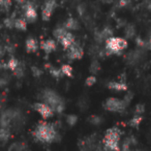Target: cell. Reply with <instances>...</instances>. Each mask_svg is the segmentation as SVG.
<instances>
[{"mask_svg": "<svg viewBox=\"0 0 151 151\" xmlns=\"http://www.w3.org/2000/svg\"><path fill=\"white\" fill-rule=\"evenodd\" d=\"M14 71H15V75H16V76H18V77H22V76H23V73H24L23 67H22L20 64H19V66H18L17 68H16Z\"/></svg>", "mask_w": 151, "mask_h": 151, "instance_id": "cell-31", "label": "cell"}, {"mask_svg": "<svg viewBox=\"0 0 151 151\" xmlns=\"http://www.w3.org/2000/svg\"><path fill=\"white\" fill-rule=\"evenodd\" d=\"M89 121L90 123H92L93 125H99V124L103 122V118L99 117V116H91L89 118Z\"/></svg>", "mask_w": 151, "mask_h": 151, "instance_id": "cell-25", "label": "cell"}, {"mask_svg": "<svg viewBox=\"0 0 151 151\" xmlns=\"http://www.w3.org/2000/svg\"><path fill=\"white\" fill-rule=\"evenodd\" d=\"M40 47H42V49L46 53H51L56 49V42H55L53 40H47L42 42Z\"/></svg>", "mask_w": 151, "mask_h": 151, "instance_id": "cell-12", "label": "cell"}, {"mask_svg": "<svg viewBox=\"0 0 151 151\" xmlns=\"http://www.w3.org/2000/svg\"><path fill=\"white\" fill-rule=\"evenodd\" d=\"M5 0H0V4H3V2H4Z\"/></svg>", "mask_w": 151, "mask_h": 151, "instance_id": "cell-36", "label": "cell"}, {"mask_svg": "<svg viewBox=\"0 0 151 151\" xmlns=\"http://www.w3.org/2000/svg\"><path fill=\"white\" fill-rule=\"evenodd\" d=\"M150 7H151V6H150Z\"/></svg>", "mask_w": 151, "mask_h": 151, "instance_id": "cell-39", "label": "cell"}, {"mask_svg": "<svg viewBox=\"0 0 151 151\" xmlns=\"http://www.w3.org/2000/svg\"><path fill=\"white\" fill-rule=\"evenodd\" d=\"M120 130L117 127L110 128L106 132L105 138L104 140H109V141H115V142H119L120 140Z\"/></svg>", "mask_w": 151, "mask_h": 151, "instance_id": "cell-9", "label": "cell"}, {"mask_svg": "<svg viewBox=\"0 0 151 151\" xmlns=\"http://www.w3.org/2000/svg\"><path fill=\"white\" fill-rule=\"evenodd\" d=\"M4 84H5V81H3L2 79L0 78V87L3 86V85H4Z\"/></svg>", "mask_w": 151, "mask_h": 151, "instance_id": "cell-35", "label": "cell"}, {"mask_svg": "<svg viewBox=\"0 0 151 151\" xmlns=\"http://www.w3.org/2000/svg\"><path fill=\"white\" fill-rule=\"evenodd\" d=\"M25 17L26 19L29 22H33L34 20L37 18V14H36V11L32 5L28 4L25 9Z\"/></svg>", "mask_w": 151, "mask_h": 151, "instance_id": "cell-11", "label": "cell"}, {"mask_svg": "<svg viewBox=\"0 0 151 151\" xmlns=\"http://www.w3.org/2000/svg\"><path fill=\"white\" fill-rule=\"evenodd\" d=\"M145 111V106L143 104H139L136 106V113L137 114H142Z\"/></svg>", "mask_w": 151, "mask_h": 151, "instance_id": "cell-30", "label": "cell"}, {"mask_svg": "<svg viewBox=\"0 0 151 151\" xmlns=\"http://www.w3.org/2000/svg\"><path fill=\"white\" fill-rule=\"evenodd\" d=\"M127 47V42L121 37H110L106 40L107 54H118Z\"/></svg>", "mask_w": 151, "mask_h": 151, "instance_id": "cell-3", "label": "cell"}, {"mask_svg": "<svg viewBox=\"0 0 151 151\" xmlns=\"http://www.w3.org/2000/svg\"><path fill=\"white\" fill-rule=\"evenodd\" d=\"M132 93H130V92H128L127 94L125 95V96H124V99H123V101H125L126 104H129L130 103V101H132Z\"/></svg>", "mask_w": 151, "mask_h": 151, "instance_id": "cell-32", "label": "cell"}, {"mask_svg": "<svg viewBox=\"0 0 151 151\" xmlns=\"http://www.w3.org/2000/svg\"><path fill=\"white\" fill-rule=\"evenodd\" d=\"M66 122L68 125L70 126H73L76 125V123L78 122V117L76 115H73V114H71V115H67L66 116Z\"/></svg>", "mask_w": 151, "mask_h": 151, "instance_id": "cell-23", "label": "cell"}, {"mask_svg": "<svg viewBox=\"0 0 151 151\" xmlns=\"http://www.w3.org/2000/svg\"><path fill=\"white\" fill-rule=\"evenodd\" d=\"M11 137V132L6 127L0 128V142H6Z\"/></svg>", "mask_w": 151, "mask_h": 151, "instance_id": "cell-17", "label": "cell"}, {"mask_svg": "<svg viewBox=\"0 0 151 151\" xmlns=\"http://www.w3.org/2000/svg\"><path fill=\"white\" fill-rule=\"evenodd\" d=\"M32 73H33V75L35 76V77H40L42 73V71L40 70V68H37V67H32Z\"/></svg>", "mask_w": 151, "mask_h": 151, "instance_id": "cell-33", "label": "cell"}, {"mask_svg": "<svg viewBox=\"0 0 151 151\" xmlns=\"http://www.w3.org/2000/svg\"><path fill=\"white\" fill-rule=\"evenodd\" d=\"M50 73L51 75L54 77V78H60V76H61V69H58V68H55V67H50Z\"/></svg>", "mask_w": 151, "mask_h": 151, "instance_id": "cell-26", "label": "cell"}, {"mask_svg": "<svg viewBox=\"0 0 151 151\" xmlns=\"http://www.w3.org/2000/svg\"><path fill=\"white\" fill-rule=\"evenodd\" d=\"M127 107V104L123 99H116V97H111L108 99L105 103V109L110 112H122Z\"/></svg>", "mask_w": 151, "mask_h": 151, "instance_id": "cell-4", "label": "cell"}, {"mask_svg": "<svg viewBox=\"0 0 151 151\" xmlns=\"http://www.w3.org/2000/svg\"><path fill=\"white\" fill-rule=\"evenodd\" d=\"M22 150H23V146L21 144H19V143L14 144L11 147V149H9V151H22Z\"/></svg>", "mask_w": 151, "mask_h": 151, "instance_id": "cell-29", "label": "cell"}, {"mask_svg": "<svg viewBox=\"0 0 151 151\" xmlns=\"http://www.w3.org/2000/svg\"><path fill=\"white\" fill-rule=\"evenodd\" d=\"M108 86H109V88L113 89V90H116V91H123L127 89L126 84L123 82H111L108 84Z\"/></svg>", "mask_w": 151, "mask_h": 151, "instance_id": "cell-14", "label": "cell"}, {"mask_svg": "<svg viewBox=\"0 0 151 151\" xmlns=\"http://www.w3.org/2000/svg\"><path fill=\"white\" fill-rule=\"evenodd\" d=\"M141 121H142V117H141L140 115H137V116H134V117H132V119H130L129 125L132 126V127H138V126L140 125Z\"/></svg>", "mask_w": 151, "mask_h": 151, "instance_id": "cell-22", "label": "cell"}, {"mask_svg": "<svg viewBox=\"0 0 151 151\" xmlns=\"http://www.w3.org/2000/svg\"><path fill=\"white\" fill-rule=\"evenodd\" d=\"M34 109L37 113L40 114L42 118L47 119V118H51L54 114V111L52 110V108L50 106H48L47 104L44 103H36L34 105Z\"/></svg>", "mask_w": 151, "mask_h": 151, "instance_id": "cell-5", "label": "cell"}, {"mask_svg": "<svg viewBox=\"0 0 151 151\" xmlns=\"http://www.w3.org/2000/svg\"><path fill=\"white\" fill-rule=\"evenodd\" d=\"M144 49H146V50H151V38H149L148 40H145Z\"/></svg>", "mask_w": 151, "mask_h": 151, "instance_id": "cell-34", "label": "cell"}, {"mask_svg": "<svg viewBox=\"0 0 151 151\" xmlns=\"http://www.w3.org/2000/svg\"><path fill=\"white\" fill-rule=\"evenodd\" d=\"M67 32V30H66V28H61V27H59V28H57V29H55V31H54V36L57 38L58 40H60L61 38L64 36V34Z\"/></svg>", "mask_w": 151, "mask_h": 151, "instance_id": "cell-19", "label": "cell"}, {"mask_svg": "<svg viewBox=\"0 0 151 151\" xmlns=\"http://www.w3.org/2000/svg\"><path fill=\"white\" fill-rule=\"evenodd\" d=\"M145 55V51L144 49H139V50H136V51H132V52L128 53L126 55V61H127L129 64H136L138 63L139 61H141L143 59Z\"/></svg>", "mask_w": 151, "mask_h": 151, "instance_id": "cell-6", "label": "cell"}, {"mask_svg": "<svg viewBox=\"0 0 151 151\" xmlns=\"http://www.w3.org/2000/svg\"><path fill=\"white\" fill-rule=\"evenodd\" d=\"M59 42H61V45L63 46V48L68 49L69 47H70L71 45L75 42V37H73V35L70 33V32L67 31L66 33L64 34V36H63V37L61 38Z\"/></svg>", "mask_w": 151, "mask_h": 151, "instance_id": "cell-10", "label": "cell"}, {"mask_svg": "<svg viewBox=\"0 0 151 151\" xmlns=\"http://www.w3.org/2000/svg\"><path fill=\"white\" fill-rule=\"evenodd\" d=\"M60 69H61L62 75L67 76V77H71V75H73V68H71L70 65L64 64V65H62V67H61Z\"/></svg>", "mask_w": 151, "mask_h": 151, "instance_id": "cell-21", "label": "cell"}, {"mask_svg": "<svg viewBox=\"0 0 151 151\" xmlns=\"http://www.w3.org/2000/svg\"><path fill=\"white\" fill-rule=\"evenodd\" d=\"M2 53H3V51H2V49H1V48H0V55H1V54H2Z\"/></svg>", "mask_w": 151, "mask_h": 151, "instance_id": "cell-37", "label": "cell"}, {"mask_svg": "<svg viewBox=\"0 0 151 151\" xmlns=\"http://www.w3.org/2000/svg\"><path fill=\"white\" fill-rule=\"evenodd\" d=\"M90 73H99V70H101V64H99V61H96V60H94V61H92V63L90 64Z\"/></svg>", "mask_w": 151, "mask_h": 151, "instance_id": "cell-20", "label": "cell"}, {"mask_svg": "<svg viewBox=\"0 0 151 151\" xmlns=\"http://www.w3.org/2000/svg\"><path fill=\"white\" fill-rule=\"evenodd\" d=\"M42 94V101H45V104L50 106V107L52 108L53 111H56V112H58V113H61V112L64 110V107H65L64 101H63L62 97L59 96L55 91L51 90V89H47V90H45Z\"/></svg>", "mask_w": 151, "mask_h": 151, "instance_id": "cell-2", "label": "cell"}, {"mask_svg": "<svg viewBox=\"0 0 151 151\" xmlns=\"http://www.w3.org/2000/svg\"><path fill=\"white\" fill-rule=\"evenodd\" d=\"M95 82H96V78H95L94 76H90V77H88V78L86 79L87 86H92V85H94Z\"/></svg>", "mask_w": 151, "mask_h": 151, "instance_id": "cell-28", "label": "cell"}, {"mask_svg": "<svg viewBox=\"0 0 151 151\" xmlns=\"http://www.w3.org/2000/svg\"><path fill=\"white\" fill-rule=\"evenodd\" d=\"M0 28H1V25H0Z\"/></svg>", "mask_w": 151, "mask_h": 151, "instance_id": "cell-38", "label": "cell"}, {"mask_svg": "<svg viewBox=\"0 0 151 151\" xmlns=\"http://www.w3.org/2000/svg\"><path fill=\"white\" fill-rule=\"evenodd\" d=\"M34 138L42 143H52L59 138L56 127L53 124L47 122H40L33 132Z\"/></svg>", "mask_w": 151, "mask_h": 151, "instance_id": "cell-1", "label": "cell"}, {"mask_svg": "<svg viewBox=\"0 0 151 151\" xmlns=\"http://www.w3.org/2000/svg\"><path fill=\"white\" fill-rule=\"evenodd\" d=\"M26 50L30 53H33L37 50V42L34 38L30 37L26 40Z\"/></svg>", "mask_w": 151, "mask_h": 151, "instance_id": "cell-15", "label": "cell"}, {"mask_svg": "<svg viewBox=\"0 0 151 151\" xmlns=\"http://www.w3.org/2000/svg\"><path fill=\"white\" fill-rule=\"evenodd\" d=\"M125 33H126V36L127 37H132V36L134 35V33H136V31H134V27L132 26H128V27H126L125 29Z\"/></svg>", "mask_w": 151, "mask_h": 151, "instance_id": "cell-27", "label": "cell"}, {"mask_svg": "<svg viewBox=\"0 0 151 151\" xmlns=\"http://www.w3.org/2000/svg\"><path fill=\"white\" fill-rule=\"evenodd\" d=\"M14 26L17 29L24 31V30H26V27H27V23H26V21L24 19H17L14 22Z\"/></svg>", "mask_w": 151, "mask_h": 151, "instance_id": "cell-18", "label": "cell"}, {"mask_svg": "<svg viewBox=\"0 0 151 151\" xmlns=\"http://www.w3.org/2000/svg\"><path fill=\"white\" fill-rule=\"evenodd\" d=\"M64 27L66 28V29H69V30H76V29H78L79 24H78V22L76 21L75 19L70 18V19H68L66 22H65Z\"/></svg>", "mask_w": 151, "mask_h": 151, "instance_id": "cell-16", "label": "cell"}, {"mask_svg": "<svg viewBox=\"0 0 151 151\" xmlns=\"http://www.w3.org/2000/svg\"><path fill=\"white\" fill-rule=\"evenodd\" d=\"M67 50H68V57L70 59H81L83 57V55H84L83 49L76 42Z\"/></svg>", "mask_w": 151, "mask_h": 151, "instance_id": "cell-7", "label": "cell"}, {"mask_svg": "<svg viewBox=\"0 0 151 151\" xmlns=\"http://www.w3.org/2000/svg\"><path fill=\"white\" fill-rule=\"evenodd\" d=\"M54 9H55V1L54 0H49V1H47L46 4H45L44 9H42V20L48 21V20L51 18V15H52Z\"/></svg>", "mask_w": 151, "mask_h": 151, "instance_id": "cell-8", "label": "cell"}, {"mask_svg": "<svg viewBox=\"0 0 151 151\" xmlns=\"http://www.w3.org/2000/svg\"><path fill=\"white\" fill-rule=\"evenodd\" d=\"M19 61L17 60V59H15V58H12L11 60L9 61V63H7V67H9L11 70H15L16 68H17L18 66H19Z\"/></svg>", "mask_w": 151, "mask_h": 151, "instance_id": "cell-24", "label": "cell"}, {"mask_svg": "<svg viewBox=\"0 0 151 151\" xmlns=\"http://www.w3.org/2000/svg\"><path fill=\"white\" fill-rule=\"evenodd\" d=\"M104 148L106 151H119V142L104 140Z\"/></svg>", "mask_w": 151, "mask_h": 151, "instance_id": "cell-13", "label": "cell"}]
</instances>
